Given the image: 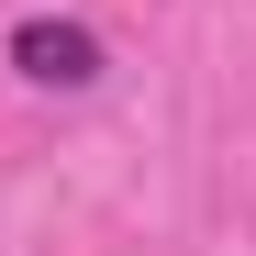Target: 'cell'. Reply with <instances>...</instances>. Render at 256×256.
Returning <instances> with one entry per match:
<instances>
[{"label": "cell", "mask_w": 256, "mask_h": 256, "mask_svg": "<svg viewBox=\"0 0 256 256\" xmlns=\"http://www.w3.org/2000/svg\"><path fill=\"white\" fill-rule=\"evenodd\" d=\"M12 67L34 78V90H90V78H100V34H78V22H22V34H12Z\"/></svg>", "instance_id": "obj_1"}]
</instances>
